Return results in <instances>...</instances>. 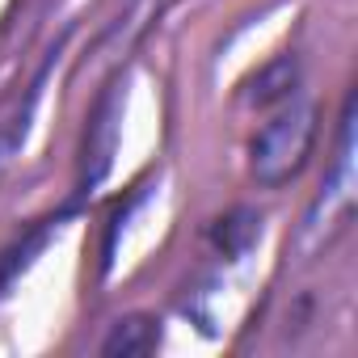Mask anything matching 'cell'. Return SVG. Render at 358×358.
<instances>
[{
	"label": "cell",
	"instance_id": "obj_1",
	"mask_svg": "<svg viewBox=\"0 0 358 358\" xmlns=\"http://www.w3.org/2000/svg\"><path fill=\"white\" fill-rule=\"evenodd\" d=\"M316 131H320L316 101L287 97L262 122V131L249 143V173H253V182L266 186V190H278V186L295 182V177L303 173V164H308V156H312Z\"/></svg>",
	"mask_w": 358,
	"mask_h": 358
},
{
	"label": "cell",
	"instance_id": "obj_2",
	"mask_svg": "<svg viewBox=\"0 0 358 358\" xmlns=\"http://www.w3.org/2000/svg\"><path fill=\"white\" fill-rule=\"evenodd\" d=\"M118 118H122V101H118V89H110L97 101V110L89 118V135H85V164H80V186L85 190H93L110 173L114 143H118Z\"/></svg>",
	"mask_w": 358,
	"mask_h": 358
},
{
	"label": "cell",
	"instance_id": "obj_3",
	"mask_svg": "<svg viewBox=\"0 0 358 358\" xmlns=\"http://www.w3.org/2000/svg\"><path fill=\"white\" fill-rule=\"evenodd\" d=\"M295 85H299V59L278 55L245 80L241 97H245V106H282L287 97H295Z\"/></svg>",
	"mask_w": 358,
	"mask_h": 358
},
{
	"label": "cell",
	"instance_id": "obj_4",
	"mask_svg": "<svg viewBox=\"0 0 358 358\" xmlns=\"http://www.w3.org/2000/svg\"><path fill=\"white\" fill-rule=\"evenodd\" d=\"M156 345H160V320H152V316H122L106 333L101 354H110V358H139V354H152Z\"/></svg>",
	"mask_w": 358,
	"mask_h": 358
},
{
	"label": "cell",
	"instance_id": "obj_5",
	"mask_svg": "<svg viewBox=\"0 0 358 358\" xmlns=\"http://www.w3.org/2000/svg\"><path fill=\"white\" fill-rule=\"evenodd\" d=\"M257 236H262V215H257V211H249V207H241V211H232V215L215 220V228H211V241H215L220 257H228V262L245 257V253L253 249V241H257Z\"/></svg>",
	"mask_w": 358,
	"mask_h": 358
},
{
	"label": "cell",
	"instance_id": "obj_6",
	"mask_svg": "<svg viewBox=\"0 0 358 358\" xmlns=\"http://www.w3.org/2000/svg\"><path fill=\"white\" fill-rule=\"evenodd\" d=\"M55 236V224H43V228H34V232H26L17 245H9L5 253H0V295H5L26 270H30V262L47 249V241Z\"/></svg>",
	"mask_w": 358,
	"mask_h": 358
},
{
	"label": "cell",
	"instance_id": "obj_7",
	"mask_svg": "<svg viewBox=\"0 0 358 358\" xmlns=\"http://www.w3.org/2000/svg\"><path fill=\"white\" fill-rule=\"evenodd\" d=\"M17 131H5V135H0V173H5V164H9V156L17 152Z\"/></svg>",
	"mask_w": 358,
	"mask_h": 358
}]
</instances>
